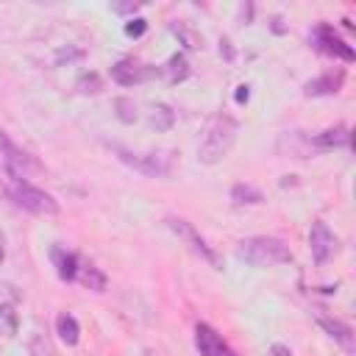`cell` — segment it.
Listing matches in <instances>:
<instances>
[{
	"label": "cell",
	"mask_w": 356,
	"mask_h": 356,
	"mask_svg": "<svg viewBox=\"0 0 356 356\" xmlns=\"http://www.w3.org/2000/svg\"><path fill=\"white\" fill-rule=\"evenodd\" d=\"M114 111H117V120L120 122H125V125H131V122H136V103L131 100V97H117L114 100Z\"/></svg>",
	"instance_id": "obj_21"
},
{
	"label": "cell",
	"mask_w": 356,
	"mask_h": 356,
	"mask_svg": "<svg viewBox=\"0 0 356 356\" xmlns=\"http://www.w3.org/2000/svg\"><path fill=\"white\" fill-rule=\"evenodd\" d=\"M309 248H312V259L317 264L328 261V256L337 250V236L331 234V228L325 222H312V231H309Z\"/></svg>",
	"instance_id": "obj_7"
},
{
	"label": "cell",
	"mask_w": 356,
	"mask_h": 356,
	"mask_svg": "<svg viewBox=\"0 0 356 356\" xmlns=\"http://www.w3.org/2000/svg\"><path fill=\"white\" fill-rule=\"evenodd\" d=\"M270 356H292V350H289L286 345H281V342H275V345L270 348Z\"/></svg>",
	"instance_id": "obj_26"
},
{
	"label": "cell",
	"mask_w": 356,
	"mask_h": 356,
	"mask_svg": "<svg viewBox=\"0 0 356 356\" xmlns=\"http://www.w3.org/2000/svg\"><path fill=\"white\" fill-rule=\"evenodd\" d=\"M0 334H6V337L17 334V312L6 303H0Z\"/></svg>",
	"instance_id": "obj_22"
},
{
	"label": "cell",
	"mask_w": 356,
	"mask_h": 356,
	"mask_svg": "<svg viewBox=\"0 0 356 356\" xmlns=\"http://www.w3.org/2000/svg\"><path fill=\"white\" fill-rule=\"evenodd\" d=\"M236 256L245 259L253 267H275V264H289L292 261V250L275 239V236H250L242 239L236 248Z\"/></svg>",
	"instance_id": "obj_2"
},
{
	"label": "cell",
	"mask_w": 356,
	"mask_h": 356,
	"mask_svg": "<svg viewBox=\"0 0 356 356\" xmlns=\"http://www.w3.org/2000/svg\"><path fill=\"white\" fill-rule=\"evenodd\" d=\"M150 75V70H145V67H139L136 61H117L114 67H111V78L117 81V83H122V86H131V83H136V81H142V78H147Z\"/></svg>",
	"instance_id": "obj_12"
},
{
	"label": "cell",
	"mask_w": 356,
	"mask_h": 356,
	"mask_svg": "<svg viewBox=\"0 0 356 356\" xmlns=\"http://www.w3.org/2000/svg\"><path fill=\"white\" fill-rule=\"evenodd\" d=\"M345 83V70H331L323 72L320 78H312L303 83V95L306 97H323V95H337Z\"/></svg>",
	"instance_id": "obj_9"
},
{
	"label": "cell",
	"mask_w": 356,
	"mask_h": 356,
	"mask_svg": "<svg viewBox=\"0 0 356 356\" xmlns=\"http://www.w3.org/2000/svg\"><path fill=\"white\" fill-rule=\"evenodd\" d=\"M6 170H8V167H6ZM8 192H11L14 203H17L19 209L31 211V214H39V217H53V214H58V200H56L50 192L39 189V186H33V184H28V181H22L19 172H14V170H8Z\"/></svg>",
	"instance_id": "obj_3"
},
{
	"label": "cell",
	"mask_w": 356,
	"mask_h": 356,
	"mask_svg": "<svg viewBox=\"0 0 356 356\" xmlns=\"http://www.w3.org/2000/svg\"><path fill=\"white\" fill-rule=\"evenodd\" d=\"M195 345H197L200 356H234V350L225 345V339L209 323L195 325Z\"/></svg>",
	"instance_id": "obj_8"
},
{
	"label": "cell",
	"mask_w": 356,
	"mask_h": 356,
	"mask_svg": "<svg viewBox=\"0 0 356 356\" xmlns=\"http://www.w3.org/2000/svg\"><path fill=\"white\" fill-rule=\"evenodd\" d=\"M50 256H53V264H56L58 278H61V281H75V275H78V264H81L78 256L70 253V250H64V248H53Z\"/></svg>",
	"instance_id": "obj_13"
},
{
	"label": "cell",
	"mask_w": 356,
	"mask_h": 356,
	"mask_svg": "<svg viewBox=\"0 0 356 356\" xmlns=\"http://www.w3.org/2000/svg\"><path fill=\"white\" fill-rule=\"evenodd\" d=\"M234 97H236V103H248V97H250V86H245V83L236 86V95H234Z\"/></svg>",
	"instance_id": "obj_25"
},
{
	"label": "cell",
	"mask_w": 356,
	"mask_h": 356,
	"mask_svg": "<svg viewBox=\"0 0 356 356\" xmlns=\"http://www.w3.org/2000/svg\"><path fill=\"white\" fill-rule=\"evenodd\" d=\"M56 334H58V339L64 342V345H78V339H81V325H78V320L72 317V314H58L56 317Z\"/></svg>",
	"instance_id": "obj_16"
},
{
	"label": "cell",
	"mask_w": 356,
	"mask_h": 356,
	"mask_svg": "<svg viewBox=\"0 0 356 356\" xmlns=\"http://www.w3.org/2000/svg\"><path fill=\"white\" fill-rule=\"evenodd\" d=\"M0 153L6 156V164H8V170H28V167H36V161L19 147V145H14L11 139H8V134L0 128Z\"/></svg>",
	"instance_id": "obj_10"
},
{
	"label": "cell",
	"mask_w": 356,
	"mask_h": 356,
	"mask_svg": "<svg viewBox=\"0 0 356 356\" xmlns=\"http://www.w3.org/2000/svg\"><path fill=\"white\" fill-rule=\"evenodd\" d=\"M75 89H78L81 95H97V92L103 89V78H100L97 72H81L78 81H75Z\"/></svg>",
	"instance_id": "obj_20"
},
{
	"label": "cell",
	"mask_w": 356,
	"mask_h": 356,
	"mask_svg": "<svg viewBox=\"0 0 356 356\" xmlns=\"http://www.w3.org/2000/svg\"><path fill=\"white\" fill-rule=\"evenodd\" d=\"M75 281H81V284H83L86 289H92V292H103V289H106V273H103L100 267H95V264H78Z\"/></svg>",
	"instance_id": "obj_15"
},
{
	"label": "cell",
	"mask_w": 356,
	"mask_h": 356,
	"mask_svg": "<svg viewBox=\"0 0 356 356\" xmlns=\"http://www.w3.org/2000/svg\"><path fill=\"white\" fill-rule=\"evenodd\" d=\"M3 259H6V253H3V245H0V264H3Z\"/></svg>",
	"instance_id": "obj_27"
},
{
	"label": "cell",
	"mask_w": 356,
	"mask_h": 356,
	"mask_svg": "<svg viewBox=\"0 0 356 356\" xmlns=\"http://www.w3.org/2000/svg\"><path fill=\"white\" fill-rule=\"evenodd\" d=\"M172 122H175V114H172L170 106L156 103V106L150 108V125H153L156 131H167V128H172Z\"/></svg>",
	"instance_id": "obj_19"
},
{
	"label": "cell",
	"mask_w": 356,
	"mask_h": 356,
	"mask_svg": "<svg viewBox=\"0 0 356 356\" xmlns=\"http://www.w3.org/2000/svg\"><path fill=\"white\" fill-rule=\"evenodd\" d=\"M317 325H320L331 339H337L345 350H353V328H350L348 323H342V320H337V317L317 314Z\"/></svg>",
	"instance_id": "obj_11"
},
{
	"label": "cell",
	"mask_w": 356,
	"mask_h": 356,
	"mask_svg": "<svg viewBox=\"0 0 356 356\" xmlns=\"http://www.w3.org/2000/svg\"><path fill=\"white\" fill-rule=\"evenodd\" d=\"M145 31H147V22H145L142 17H131V19L125 22V33H128V36H134V39H136V36H142Z\"/></svg>",
	"instance_id": "obj_23"
},
{
	"label": "cell",
	"mask_w": 356,
	"mask_h": 356,
	"mask_svg": "<svg viewBox=\"0 0 356 356\" xmlns=\"http://www.w3.org/2000/svg\"><path fill=\"white\" fill-rule=\"evenodd\" d=\"M139 6H142V3H114L111 11H117V14H136Z\"/></svg>",
	"instance_id": "obj_24"
},
{
	"label": "cell",
	"mask_w": 356,
	"mask_h": 356,
	"mask_svg": "<svg viewBox=\"0 0 356 356\" xmlns=\"http://www.w3.org/2000/svg\"><path fill=\"white\" fill-rule=\"evenodd\" d=\"M114 147V153L125 161V164H131L134 170H139V172H145V175H153V178H164V175H170L172 172V156L170 153H156V150H147V153H134V150H128V147H122V145H111Z\"/></svg>",
	"instance_id": "obj_4"
},
{
	"label": "cell",
	"mask_w": 356,
	"mask_h": 356,
	"mask_svg": "<svg viewBox=\"0 0 356 356\" xmlns=\"http://www.w3.org/2000/svg\"><path fill=\"white\" fill-rule=\"evenodd\" d=\"M314 145L323 147V150H331V147H348V145H350V131H348V125L325 128L323 134L314 136Z\"/></svg>",
	"instance_id": "obj_14"
},
{
	"label": "cell",
	"mask_w": 356,
	"mask_h": 356,
	"mask_svg": "<svg viewBox=\"0 0 356 356\" xmlns=\"http://www.w3.org/2000/svg\"><path fill=\"white\" fill-rule=\"evenodd\" d=\"M236 120L231 114H214L203 131V139H200V147H197V161L200 164H217L236 142Z\"/></svg>",
	"instance_id": "obj_1"
},
{
	"label": "cell",
	"mask_w": 356,
	"mask_h": 356,
	"mask_svg": "<svg viewBox=\"0 0 356 356\" xmlns=\"http://www.w3.org/2000/svg\"><path fill=\"white\" fill-rule=\"evenodd\" d=\"M314 47H317L320 53L334 56V58H342V61H353V58H356V56H353V47L345 44V42L334 33L331 25H317V31H314Z\"/></svg>",
	"instance_id": "obj_6"
},
{
	"label": "cell",
	"mask_w": 356,
	"mask_h": 356,
	"mask_svg": "<svg viewBox=\"0 0 356 356\" xmlns=\"http://www.w3.org/2000/svg\"><path fill=\"white\" fill-rule=\"evenodd\" d=\"M231 200L236 206H259V203H264V195H261V189H256L250 184H234L231 186Z\"/></svg>",
	"instance_id": "obj_17"
},
{
	"label": "cell",
	"mask_w": 356,
	"mask_h": 356,
	"mask_svg": "<svg viewBox=\"0 0 356 356\" xmlns=\"http://www.w3.org/2000/svg\"><path fill=\"white\" fill-rule=\"evenodd\" d=\"M164 75H167L172 83L184 81V78L189 75V61H186V56H184V53L170 56V58H167V64H164Z\"/></svg>",
	"instance_id": "obj_18"
},
{
	"label": "cell",
	"mask_w": 356,
	"mask_h": 356,
	"mask_svg": "<svg viewBox=\"0 0 356 356\" xmlns=\"http://www.w3.org/2000/svg\"><path fill=\"white\" fill-rule=\"evenodd\" d=\"M167 225H170V228H172V231H175V234H178V236H181V239H184V242H186V245L200 256V259H206L211 267H220V256L209 248V242L195 231V225H192V222L178 220V217H170V220H167Z\"/></svg>",
	"instance_id": "obj_5"
}]
</instances>
